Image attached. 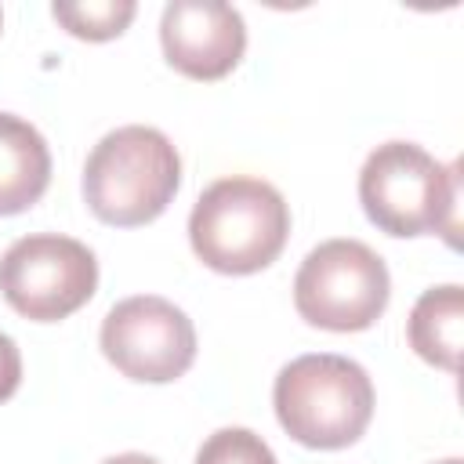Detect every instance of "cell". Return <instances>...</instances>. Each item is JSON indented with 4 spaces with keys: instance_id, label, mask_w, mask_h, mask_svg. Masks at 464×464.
<instances>
[{
    "instance_id": "cell-1",
    "label": "cell",
    "mask_w": 464,
    "mask_h": 464,
    "mask_svg": "<svg viewBox=\"0 0 464 464\" xmlns=\"http://www.w3.org/2000/svg\"><path fill=\"white\" fill-rule=\"evenodd\" d=\"M366 218L388 236H442L457 246L460 228V163L442 167L413 141L377 145L359 170Z\"/></svg>"
},
{
    "instance_id": "cell-2",
    "label": "cell",
    "mask_w": 464,
    "mask_h": 464,
    "mask_svg": "<svg viewBox=\"0 0 464 464\" xmlns=\"http://www.w3.org/2000/svg\"><path fill=\"white\" fill-rule=\"evenodd\" d=\"M181 185V156L156 127L109 130L83 163V199L91 214L116 228L156 221Z\"/></svg>"
},
{
    "instance_id": "cell-3",
    "label": "cell",
    "mask_w": 464,
    "mask_h": 464,
    "mask_svg": "<svg viewBox=\"0 0 464 464\" xmlns=\"http://www.w3.org/2000/svg\"><path fill=\"white\" fill-rule=\"evenodd\" d=\"M290 236V207L261 178H221L196 199L188 239L196 257L225 276L268 268Z\"/></svg>"
},
{
    "instance_id": "cell-4",
    "label": "cell",
    "mask_w": 464,
    "mask_h": 464,
    "mask_svg": "<svg viewBox=\"0 0 464 464\" xmlns=\"http://www.w3.org/2000/svg\"><path fill=\"white\" fill-rule=\"evenodd\" d=\"M272 402L294 442L308 450H344L373 417V381L355 359L315 352L279 370Z\"/></svg>"
},
{
    "instance_id": "cell-5",
    "label": "cell",
    "mask_w": 464,
    "mask_h": 464,
    "mask_svg": "<svg viewBox=\"0 0 464 464\" xmlns=\"http://www.w3.org/2000/svg\"><path fill=\"white\" fill-rule=\"evenodd\" d=\"M388 265L359 239L319 243L294 276L297 315L334 334H355L373 326L388 308Z\"/></svg>"
},
{
    "instance_id": "cell-6",
    "label": "cell",
    "mask_w": 464,
    "mask_h": 464,
    "mask_svg": "<svg viewBox=\"0 0 464 464\" xmlns=\"http://www.w3.org/2000/svg\"><path fill=\"white\" fill-rule=\"evenodd\" d=\"M94 254L80 239L58 232L22 236L0 257V294L33 323H58L72 315L94 297Z\"/></svg>"
},
{
    "instance_id": "cell-7",
    "label": "cell",
    "mask_w": 464,
    "mask_h": 464,
    "mask_svg": "<svg viewBox=\"0 0 464 464\" xmlns=\"http://www.w3.org/2000/svg\"><path fill=\"white\" fill-rule=\"evenodd\" d=\"M102 352L123 377L167 384L192 366L196 326L167 297L138 294L109 308L102 323Z\"/></svg>"
},
{
    "instance_id": "cell-8",
    "label": "cell",
    "mask_w": 464,
    "mask_h": 464,
    "mask_svg": "<svg viewBox=\"0 0 464 464\" xmlns=\"http://www.w3.org/2000/svg\"><path fill=\"white\" fill-rule=\"evenodd\" d=\"M160 44L181 76L221 80L239 65L246 51V25L232 4L170 0L160 18Z\"/></svg>"
},
{
    "instance_id": "cell-9",
    "label": "cell",
    "mask_w": 464,
    "mask_h": 464,
    "mask_svg": "<svg viewBox=\"0 0 464 464\" xmlns=\"http://www.w3.org/2000/svg\"><path fill=\"white\" fill-rule=\"evenodd\" d=\"M51 185V152L44 134L11 112H0V214L29 210Z\"/></svg>"
},
{
    "instance_id": "cell-10",
    "label": "cell",
    "mask_w": 464,
    "mask_h": 464,
    "mask_svg": "<svg viewBox=\"0 0 464 464\" xmlns=\"http://www.w3.org/2000/svg\"><path fill=\"white\" fill-rule=\"evenodd\" d=\"M406 337H410V348L424 362L457 373L460 341H464V294H460V286L446 283V286L424 290L410 312Z\"/></svg>"
},
{
    "instance_id": "cell-11",
    "label": "cell",
    "mask_w": 464,
    "mask_h": 464,
    "mask_svg": "<svg viewBox=\"0 0 464 464\" xmlns=\"http://www.w3.org/2000/svg\"><path fill=\"white\" fill-rule=\"evenodd\" d=\"M138 4L134 0H83V4H54L51 14L80 40H112L120 36L130 18H134Z\"/></svg>"
},
{
    "instance_id": "cell-12",
    "label": "cell",
    "mask_w": 464,
    "mask_h": 464,
    "mask_svg": "<svg viewBox=\"0 0 464 464\" xmlns=\"http://www.w3.org/2000/svg\"><path fill=\"white\" fill-rule=\"evenodd\" d=\"M196 464H276V453L250 428H221L199 446Z\"/></svg>"
},
{
    "instance_id": "cell-13",
    "label": "cell",
    "mask_w": 464,
    "mask_h": 464,
    "mask_svg": "<svg viewBox=\"0 0 464 464\" xmlns=\"http://www.w3.org/2000/svg\"><path fill=\"white\" fill-rule=\"evenodd\" d=\"M18 384H22V352L7 334H0V402L11 399Z\"/></svg>"
},
{
    "instance_id": "cell-14",
    "label": "cell",
    "mask_w": 464,
    "mask_h": 464,
    "mask_svg": "<svg viewBox=\"0 0 464 464\" xmlns=\"http://www.w3.org/2000/svg\"><path fill=\"white\" fill-rule=\"evenodd\" d=\"M102 464H160V460L156 457H145V453H116V457H109Z\"/></svg>"
},
{
    "instance_id": "cell-15",
    "label": "cell",
    "mask_w": 464,
    "mask_h": 464,
    "mask_svg": "<svg viewBox=\"0 0 464 464\" xmlns=\"http://www.w3.org/2000/svg\"><path fill=\"white\" fill-rule=\"evenodd\" d=\"M439 464H464L460 457H446V460H439Z\"/></svg>"
},
{
    "instance_id": "cell-16",
    "label": "cell",
    "mask_w": 464,
    "mask_h": 464,
    "mask_svg": "<svg viewBox=\"0 0 464 464\" xmlns=\"http://www.w3.org/2000/svg\"><path fill=\"white\" fill-rule=\"evenodd\" d=\"M0 25H4V14H0Z\"/></svg>"
}]
</instances>
